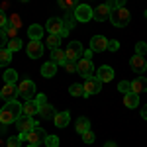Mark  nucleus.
I'll return each instance as SVG.
<instances>
[{"instance_id":"41","label":"nucleus","mask_w":147,"mask_h":147,"mask_svg":"<svg viewBox=\"0 0 147 147\" xmlns=\"http://www.w3.org/2000/svg\"><path fill=\"white\" fill-rule=\"evenodd\" d=\"M63 67H65L67 73H77V63H75V61H67Z\"/></svg>"},{"instance_id":"2","label":"nucleus","mask_w":147,"mask_h":147,"mask_svg":"<svg viewBox=\"0 0 147 147\" xmlns=\"http://www.w3.org/2000/svg\"><path fill=\"white\" fill-rule=\"evenodd\" d=\"M92 51L88 49V51H84V57H80L79 61H77V73L79 75H82L84 79L86 77H90L92 73H94V65H92Z\"/></svg>"},{"instance_id":"43","label":"nucleus","mask_w":147,"mask_h":147,"mask_svg":"<svg viewBox=\"0 0 147 147\" xmlns=\"http://www.w3.org/2000/svg\"><path fill=\"white\" fill-rule=\"evenodd\" d=\"M6 24H8V18H6L4 10L0 8V28H6Z\"/></svg>"},{"instance_id":"9","label":"nucleus","mask_w":147,"mask_h":147,"mask_svg":"<svg viewBox=\"0 0 147 147\" xmlns=\"http://www.w3.org/2000/svg\"><path fill=\"white\" fill-rule=\"evenodd\" d=\"M65 55H67V61H75L77 63L82 57V45H80V41H71L67 51H65Z\"/></svg>"},{"instance_id":"20","label":"nucleus","mask_w":147,"mask_h":147,"mask_svg":"<svg viewBox=\"0 0 147 147\" xmlns=\"http://www.w3.org/2000/svg\"><path fill=\"white\" fill-rule=\"evenodd\" d=\"M41 75H43L45 79L55 77V75H57V65L53 63V61H47V63H43V65H41Z\"/></svg>"},{"instance_id":"42","label":"nucleus","mask_w":147,"mask_h":147,"mask_svg":"<svg viewBox=\"0 0 147 147\" xmlns=\"http://www.w3.org/2000/svg\"><path fill=\"white\" fill-rule=\"evenodd\" d=\"M118 49H120V41H116V39H110V41H108V51H114V53H116Z\"/></svg>"},{"instance_id":"28","label":"nucleus","mask_w":147,"mask_h":147,"mask_svg":"<svg viewBox=\"0 0 147 147\" xmlns=\"http://www.w3.org/2000/svg\"><path fill=\"white\" fill-rule=\"evenodd\" d=\"M45 43H47V47L53 51V49H57V47L61 45V35H49Z\"/></svg>"},{"instance_id":"50","label":"nucleus","mask_w":147,"mask_h":147,"mask_svg":"<svg viewBox=\"0 0 147 147\" xmlns=\"http://www.w3.org/2000/svg\"><path fill=\"white\" fill-rule=\"evenodd\" d=\"M145 18H147V12H145Z\"/></svg>"},{"instance_id":"49","label":"nucleus","mask_w":147,"mask_h":147,"mask_svg":"<svg viewBox=\"0 0 147 147\" xmlns=\"http://www.w3.org/2000/svg\"><path fill=\"white\" fill-rule=\"evenodd\" d=\"M22 2H28V0H22Z\"/></svg>"},{"instance_id":"5","label":"nucleus","mask_w":147,"mask_h":147,"mask_svg":"<svg viewBox=\"0 0 147 147\" xmlns=\"http://www.w3.org/2000/svg\"><path fill=\"white\" fill-rule=\"evenodd\" d=\"M16 127H18V131H20V136H26V134H30L32 129L35 127V122H34V116H20L18 120H16Z\"/></svg>"},{"instance_id":"17","label":"nucleus","mask_w":147,"mask_h":147,"mask_svg":"<svg viewBox=\"0 0 147 147\" xmlns=\"http://www.w3.org/2000/svg\"><path fill=\"white\" fill-rule=\"evenodd\" d=\"M37 114L43 118V120H53L55 118V114H57V110L51 106V104H43V106H39V110H37Z\"/></svg>"},{"instance_id":"44","label":"nucleus","mask_w":147,"mask_h":147,"mask_svg":"<svg viewBox=\"0 0 147 147\" xmlns=\"http://www.w3.org/2000/svg\"><path fill=\"white\" fill-rule=\"evenodd\" d=\"M35 102H37V106H43V104L47 102L45 94H37V98H35Z\"/></svg>"},{"instance_id":"25","label":"nucleus","mask_w":147,"mask_h":147,"mask_svg":"<svg viewBox=\"0 0 147 147\" xmlns=\"http://www.w3.org/2000/svg\"><path fill=\"white\" fill-rule=\"evenodd\" d=\"M75 20H77V18H75V14H67V16L63 18V24H65V32H63V35H61V37L69 35V32L75 28Z\"/></svg>"},{"instance_id":"18","label":"nucleus","mask_w":147,"mask_h":147,"mask_svg":"<svg viewBox=\"0 0 147 147\" xmlns=\"http://www.w3.org/2000/svg\"><path fill=\"white\" fill-rule=\"evenodd\" d=\"M39 110V106H37V102L35 100H26L22 104V114L24 116H35Z\"/></svg>"},{"instance_id":"33","label":"nucleus","mask_w":147,"mask_h":147,"mask_svg":"<svg viewBox=\"0 0 147 147\" xmlns=\"http://www.w3.org/2000/svg\"><path fill=\"white\" fill-rule=\"evenodd\" d=\"M6 47L10 49L12 53H14V51H18V49H22V41H20L18 37H16V39H10V41L6 43Z\"/></svg>"},{"instance_id":"32","label":"nucleus","mask_w":147,"mask_h":147,"mask_svg":"<svg viewBox=\"0 0 147 147\" xmlns=\"http://www.w3.org/2000/svg\"><path fill=\"white\" fill-rule=\"evenodd\" d=\"M4 34L8 39H16V35H18V28H14L10 24H6V30H4Z\"/></svg>"},{"instance_id":"23","label":"nucleus","mask_w":147,"mask_h":147,"mask_svg":"<svg viewBox=\"0 0 147 147\" xmlns=\"http://www.w3.org/2000/svg\"><path fill=\"white\" fill-rule=\"evenodd\" d=\"M51 61H53L55 65H65V63H67V55H65V51L59 49V47L53 49V51H51Z\"/></svg>"},{"instance_id":"7","label":"nucleus","mask_w":147,"mask_h":147,"mask_svg":"<svg viewBox=\"0 0 147 147\" xmlns=\"http://www.w3.org/2000/svg\"><path fill=\"white\" fill-rule=\"evenodd\" d=\"M45 137H47L45 129L35 125L30 134H26V136H24V139H28V141H30V143H34V145H39V143H45Z\"/></svg>"},{"instance_id":"31","label":"nucleus","mask_w":147,"mask_h":147,"mask_svg":"<svg viewBox=\"0 0 147 147\" xmlns=\"http://www.w3.org/2000/svg\"><path fill=\"white\" fill-rule=\"evenodd\" d=\"M69 94L71 96H84V86L82 84H71L69 86Z\"/></svg>"},{"instance_id":"13","label":"nucleus","mask_w":147,"mask_h":147,"mask_svg":"<svg viewBox=\"0 0 147 147\" xmlns=\"http://www.w3.org/2000/svg\"><path fill=\"white\" fill-rule=\"evenodd\" d=\"M16 96H18V86H16V84L4 82V86H2V90H0V98H4L6 102H10V100H16Z\"/></svg>"},{"instance_id":"40","label":"nucleus","mask_w":147,"mask_h":147,"mask_svg":"<svg viewBox=\"0 0 147 147\" xmlns=\"http://www.w3.org/2000/svg\"><path fill=\"white\" fill-rule=\"evenodd\" d=\"M80 136H82V141H84V143H94V134H92L90 129H86V131L80 134Z\"/></svg>"},{"instance_id":"48","label":"nucleus","mask_w":147,"mask_h":147,"mask_svg":"<svg viewBox=\"0 0 147 147\" xmlns=\"http://www.w3.org/2000/svg\"><path fill=\"white\" fill-rule=\"evenodd\" d=\"M28 147H39V145H34V143H30V145H28Z\"/></svg>"},{"instance_id":"34","label":"nucleus","mask_w":147,"mask_h":147,"mask_svg":"<svg viewBox=\"0 0 147 147\" xmlns=\"http://www.w3.org/2000/svg\"><path fill=\"white\" fill-rule=\"evenodd\" d=\"M118 90L122 92V94H127V92H134V90H131V82H129V80H122V82L118 84Z\"/></svg>"},{"instance_id":"11","label":"nucleus","mask_w":147,"mask_h":147,"mask_svg":"<svg viewBox=\"0 0 147 147\" xmlns=\"http://www.w3.org/2000/svg\"><path fill=\"white\" fill-rule=\"evenodd\" d=\"M73 14H75V18L79 22H88V20H92V8L88 4H79Z\"/></svg>"},{"instance_id":"46","label":"nucleus","mask_w":147,"mask_h":147,"mask_svg":"<svg viewBox=\"0 0 147 147\" xmlns=\"http://www.w3.org/2000/svg\"><path fill=\"white\" fill-rule=\"evenodd\" d=\"M141 118H143V120H147V106L141 110Z\"/></svg>"},{"instance_id":"3","label":"nucleus","mask_w":147,"mask_h":147,"mask_svg":"<svg viewBox=\"0 0 147 147\" xmlns=\"http://www.w3.org/2000/svg\"><path fill=\"white\" fill-rule=\"evenodd\" d=\"M131 20V14L125 10V8H114L110 12V22L116 26V28H125Z\"/></svg>"},{"instance_id":"15","label":"nucleus","mask_w":147,"mask_h":147,"mask_svg":"<svg viewBox=\"0 0 147 147\" xmlns=\"http://www.w3.org/2000/svg\"><path fill=\"white\" fill-rule=\"evenodd\" d=\"M108 49V39L104 35H94L90 39V51H106Z\"/></svg>"},{"instance_id":"24","label":"nucleus","mask_w":147,"mask_h":147,"mask_svg":"<svg viewBox=\"0 0 147 147\" xmlns=\"http://www.w3.org/2000/svg\"><path fill=\"white\" fill-rule=\"evenodd\" d=\"M69 120H71V114L69 112H57L55 118H53V124H55L57 127H65V125L69 124Z\"/></svg>"},{"instance_id":"21","label":"nucleus","mask_w":147,"mask_h":147,"mask_svg":"<svg viewBox=\"0 0 147 147\" xmlns=\"http://www.w3.org/2000/svg\"><path fill=\"white\" fill-rule=\"evenodd\" d=\"M28 35H30V39L39 41V39H41V35H43V28H41L39 24H32V26L28 28Z\"/></svg>"},{"instance_id":"45","label":"nucleus","mask_w":147,"mask_h":147,"mask_svg":"<svg viewBox=\"0 0 147 147\" xmlns=\"http://www.w3.org/2000/svg\"><path fill=\"white\" fill-rule=\"evenodd\" d=\"M6 34H4V30H0V47H6Z\"/></svg>"},{"instance_id":"27","label":"nucleus","mask_w":147,"mask_h":147,"mask_svg":"<svg viewBox=\"0 0 147 147\" xmlns=\"http://www.w3.org/2000/svg\"><path fill=\"white\" fill-rule=\"evenodd\" d=\"M2 79H4V82H8V84H16V80H18V73H16L14 69H6V71L2 73Z\"/></svg>"},{"instance_id":"47","label":"nucleus","mask_w":147,"mask_h":147,"mask_svg":"<svg viewBox=\"0 0 147 147\" xmlns=\"http://www.w3.org/2000/svg\"><path fill=\"white\" fill-rule=\"evenodd\" d=\"M104 147H116V143H114V141H108V143H106Z\"/></svg>"},{"instance_id":"10","label":"nucleus","mask_w":147,"mask_h":147,"mask_svg":"<svg viewBox=\"0 0 147 147\" xmlns=\"http://www.w3.org/2000/svg\"><path fill=\"white\" fill-rule=\"evenodd\" d=\"M129 67L136 71L137 75H143L147 71V57H143V55H134L131 59H129Z\"/></svg>"},{"instance_id":"38","label":"nucleus","mask_w":147,"mask_h":147,"mask_svg":"<svg viewBox=\"0 0 147 147\" xmlns=\"http://www.w3.org/2000/svg\"><path fill=\"white\" fill-rule=\"evenodd\" d=\"M106 4L110 6V10H114V8H124L125 0H110V2H106Z\"/></svg>"},{"instance_id":"8","label":"nucleus","mask_w":147,"mask_h":147,"mask_svg":"<svg viewBox=\"0 0 147 147\" xmlns=\"http://www.w3.org/2000/svg\"><path fill=\"white\" fill-rule=\"evenodd\" d=\"M45 30L49 32V35H63L65 32V24L61 18H49L45 24Z\"/></svg>"},{"instance_id":"1","label":"nucleus","mask_w":147,"mask_h":147,"mask_svg":"<svg viewBox=\"0 0 147 147\" xmlns=\"http://www.w3.org/2000/svg\"><path fill=\"white\" fill-rule=\"evenodd\" d=\"M20 116H22V104L16 100H10L0 108V124H4V125L16 124V120Z\"/></svg>"},{"instance_id":"6","label":"nucleus","mask_w":147,"mask_h":147,"mask_svg":"<svg viewBox=\"0 0 147 147\" xmlns=\"http://www.w3.org/2000/svg\"><path fill=\"white\" fill-rule=\"evenodd\" d=\"M34 94H35L34 80L26 79V80H22V82L18 84V96H22L24 100H32V98H34Z\"/></svg>"},{"instance_id":"4","label":"nucleus","mask_w":147,"mask_h":147,"mask_svg":"<svg viewBox=\"0 0 147 147\" xmlns=\"http://www.w3.org/2000/svg\"><path fill=\"white\" fill-rule=\"evenodd\" d=\"M100 90H102V80L98 77L90 75V77L84 79V98L86 96H92V94H98Z\"/></svg>"},{"instance_id":"30","label":"nucleus","mask_w":147,"mask_h":147,"mask_svg":"<svg viewBox=\"0 0 147 147\" xmlns=\"http://www.w3.org/2000/svg\"><path fill=\"white\" fill-rule=\"evenodd\" d=\"M59 6H61V8H63V10H75V8H77V6H79V2H77V0H59Z\"/></svg>"},{"instance_id":"12","label":"nucleus","mask_w":147,"mask_h":147,"mask_svg":"<svg viewBox=\"0 0 147 147\" xmlns=\"http://www.w3.org/2000/svg\"><path fill=\"white\" fill-rule=\"evenodd\" d=\"M110 6L108 4H100V6H96L94 10H92V20H96V22H106V20H110Z\"/></svg>"},{"instance_id":"37","label":"nucleus","mask_w":147,"mask_h":147,"mask_svg":"<svg viewBox=\"0 0 147 147\" xmlns=\"http://www.w3.org/2000/svg\"><path fill=\"white\" fill-rule=\"evenodd\" d=\"M45 145L47 147H59V137L57 136H47L45 137Z\"/></svg>"},{"instance_id":"29","label":"nucleus","mask_w":147,"mask_h":147,"mask_svg":"<svg viewBox=\"0 0 147 147\" xmlns=\"http://www.w3.org/2000/svg\"><path fill=\"white\" fill-rule=\"evenodd\" d=\"M86 129H90V122H88L86 118H79V120H77V131H79V134H84Z\"/></svg>"},{"instance_id":"22","label":"nucleus","mask_w":147,"mask_h":147,"mask_svg":"<svg viewBox=\"0 0 147 147\" xmlns=\"http://www.w3.org/2000/svg\"><path fill=\"white\" fill-rule=\"evenodd\" d=\"M124 104L127 106V108H137L139 106V94H136V92H127V94H124Z\"/></svg>"},{"instance_id":"16","label":"nucleus","mask_w":147,"mask_h":147,"mask_svg":"<svg viewBox=\"0 0 147 147\" xmlns=\"http://www.w3.org/2000/svg\"><path fill=\"white\" fill-rule=\"evenodd\" d=\"M96 77L102 80V82H110L114 79V69L108 67V65H102L98 71H96Z\"/></svg>"},{"instance_id":"39","label":"nucleus","mask_w":147,"mask_h":147,"mask_svg":"<svg viewBox=\"0 0 147 147\" xmlns=\"http://www.w3.org/2000/svg\"><path fill=\"white\" fill-rule=\"evenodd\" d=\"M136 53L145 57V53H147V43H145V41H139V43L136 45Z\"/></svg>"},{"instance_id":"36","label":"nucleus","mask_w":147,"mask_h":147,"mask_svg":"<svg viewBox=\"0 0 147 147\" xmlns=\"http://www.w3.org/2000/svg\"><path fill=\"white\" fill-rule=\"evenodd\" d=\"M8 24L14 26V28H22V20H20V16H18V14H12L10 18H8Z\"/></svg>"},{"instance_id":"14","label":"nucleus","mask_w":147,"mask_h":147,"mask_svg":"<svg viewBox=\"0 0 147 147\" xmlns=\"http://www.w3.org/2000/svg\"><path fill=\"white\" fill-rule=\"evenodd\" d=\"M28 55L32 57V59H39V57L43 55V43L30 39V43H28Z\"/></svg>"},{"instance_id":"26","label":"nucleus","mask_w":147,"mask_h":147,"mask_svg":"<svg viewBox=\"0 0 147 147\" xmlns=\"http://www.w3.org/2000/svg\"><path fill=\"white\" fill-rule=\"evenodd\" d=\"M12 61V51L8 47H0V67H6Z\"/></svg>"},{"instance_id":"19","label":"nucleus","mask_w":147,"mask_h":147,"mask_svg":"<svg viewBox=\"0 0 147 147\" xmlns=\"http://www.w3.org/2000/svg\"><path fill=\"white\" fill-rule=\"evenodd\" d=\"M131 90L136 94H141V92H147V79L143 77H137V79L131 80Z\"/></svg>"},{"instance_id":"35","label":"nucleus","mask_w":147,"mask_h":147,"mask_svg":"<svg viewBox=\"0 0 147 147\" xmlns=\"http://www.w3.org/2000/svg\"><path fill=\"white\" fill-rule=\"evenodd\" d=\"M22 139H24V136H18V137H8L6 145H8V147H22Z\"/></svg>"}]
</instances>
